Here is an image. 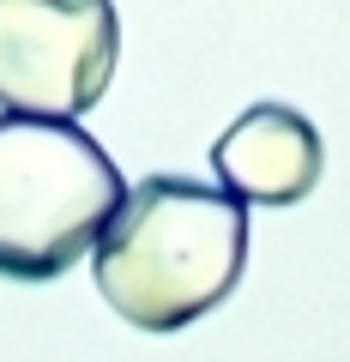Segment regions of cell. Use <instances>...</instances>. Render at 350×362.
<instances>
[{"label":"cell","mask_w":350,"mask_h":362,"mask_svg":"<svg viewBox=\"0 0 350 362\" xmlns=\"http://www.w3.org/2000/svg\"><path fill=\"white\" fill-rule=\"evenodd\" d=\"M97 296L139 332H182L247 272V206L218 181L145 175L91 247Z\"/></svg>","instance_id":"obj_1"},{"label":"cell","mask_w":350,"mask_h":362,"mask_svg":"<svg viewBox=\"0 0 350 362\" xmlns=\"http://www.w3.org/2000/svg\"><path fill=\"white\" fill-rule=\"evenodd\" d=\"M127 181L85 127L0 115V278L49 284L97 247Z\"/></svg>","instance_id":"obj_2"},{"label":"cell","mask_w":350,"mask_h":362,"mask_svg":"<svg viewBox=\"0 0 350 362\" xmlns=\"http://www.w3.org/2000/svg\"><path fill=\"white\" fill-rule=\"evenodd\" d=\"M121 54V13L109 0H0V109L25 121H66L103 103Z\"/></svg>","instance_id":"obj_3"},{"label":"cell","mask_w":350,"mask_h":362,"mask_svg":"<svg viewBox=\"0 0 350 362\" xmlns=\"http://www.w3.org/2000/svg\"><path fill=\"white\" fill-rule=\"evenodd\" d=\"M211 175L242 206H302L326 175V139L302 109L254 103L211 139Z\"/></svg>","instance_id":"obj_4"}]
</instances>
